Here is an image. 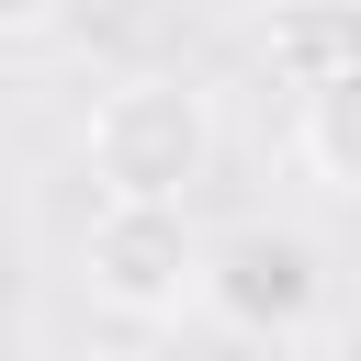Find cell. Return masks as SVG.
<instances>
[{
  "label": "cell",
  "mask_w": 361,
  "mask_h": 361,
  "mask_svg": "<svg viewBox=\"0 0 361 361\" xmlns=\"http://www.w3.org/2000/svg\"><path fill=\"white\" fill-rule=\"evenodd\" d=\"M214 90L192 68H124L102 79L90 124H79V169L102 180V203H192L214 180Z\"/></svg>",
  "instance_id": "6da1fadb"
},
{
  "label": "cell",
  "mask_w": 361,
  "mask_h": 361,
  "mask_svg": "<svg viewBox=\"0 0 361 361\" xmlns=\"http://www.w3.org/2000/svg\"><path fill=\"white\" fill-rule=\"evenodd\" d=\"M79 282H90V305H113L135 327L192 316V293H203V226H192V203H102L79 226Z\"/></svg>",
  "instance_id": "7a4b0ae2"
},
{
  "label": "cell",
  "mask_w": 361,
  "mask_h": 361,
  "mask_svg": "<svg viewBox=\"0 0 361 361\" xmlns=\"http://www.w3.org/2000/svg\"><path fill=\"white\" fill-rule=\"evenodd\" d=\"M203 316H226L237 338H293L316 305H327V259L305 226H226L203 237Z\"/></svg>",
  "instance_id": "3957f363"
},
{
  "label": "cell",
  "mask_w": 361,
  "mask_h": 361,
  "mask_svg": "<svg viewBox=\"0 0 361 361\" xmlns=\"http://www.w3.org/2000/svg\"><path fill=\"white\" fill-rule=\"evenodd\" d=\"M293 158H305V180H327V192L361 203V45L305 79V102H293Z\"/></svg>",
  "instance_id": "277c9868"
},
{
  "label": "cell",
  "mask_w": 361,
  "mask_h": 361,
  "mask_svg": "<svg viewBox=\"0 0 361 361\" xmlns=\"http://www.w3.org/2000/svg\"><path fill=\"white\" fill-rule=\"evenodd\" d=\"M56 23H68V0H0V45H34Z\"/></svg>",
  "instance_id": "5b68a950"
},
{
  "label": "cell",
  "mask_w": 361,
  "mask_h": 361,
  "mask_svg": "<svg viewBox=\"0 0 361 361\" xmlns=\"http://www.w3.org/2000/svg\"><path fill=\"white\" fill-rule=\"evenodd\" d=\"M203 11H293V0H203Z\"/></svg>",
  "instance_id": "8992f818"
}]
</instances>
